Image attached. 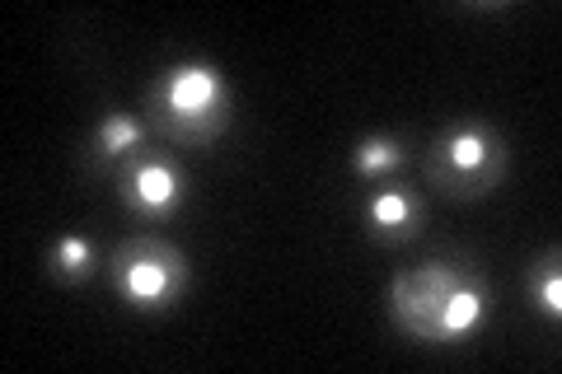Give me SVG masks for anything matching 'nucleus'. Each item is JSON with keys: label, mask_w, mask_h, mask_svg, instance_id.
Returning a JSON list of instances; mask_svg holds the SVG:
<instances>
[{"label": "nucleus", "mask_w": 562, "mask_h": 374, "mask_svg": "<svg viewBox=\"0 0 562 374\" xmlns=\"http://www.w3.org/2000/svg\"><path fill=\"white\" fill-rule=\"evenodd\" d=\"M384 309L408 342L464 347L492 324V286L464 258H431L390 281Z\"/></svg>", "instance_id": "nucleus-1"}, {"label": "nucleus", "mask_w": 562, "mask_h": 374, "mask_svg": "<svg viewBox=\"0 0 562 374\" xmlns=\"http://www.w3.org/2000/svg\"><path fill=\"white\" fill-rule=\"evenodd\" d=\"M231 117H235L231 76L206 57L165 66L146 94V122L165 146H211L231 127Z\"/></svg>", "instance_id": "nucleus-2"}, {"label": "nucleus", "mask_w": 562, "mask_h": 374, "mask_svg": "<svg viewBox=\"0 0 562 374\" xmlns=\"http://www.w3.org/2000/svg\"><path fill=\"white\" fill-rule=\"evenodd\" d=\"M422 169H427V183L436 197L479 202L502 188L506 169H512V140L487 117H454L450 127L431 136Z\"/></svg>", "instance_id": "nucleus-3"}, {"label": "nucleus", "mask_w": 562, "mask_h": 374, "mask_svg": "<svg viewBox=\"0 0 562 374\" xmlns=\"http://www.w3.org/2000/svg\"><path fill=\"white\" fill-rule=\"evenodd\" d=\"M109 281L132 314H169V309L183 305V295L192 286V267H188V253L179 243L155 239V235H136V239L113 248Z\"/></svg>", "instance_id": "nucleus-4"}, {"label": "nucleus", "mask_w": 562, "mask_h": 374, "mask_svg": "<svg viewBox=\"0 0 562 374\" xmlns=\"http://www.w3.org/2000/svg\"><path fill=\"white\" fill-rule=\"evenodd\" d=\"M113 183H117L122 211H127L132 220H140V225H165V220H173L188 206V192H192L188 169L179 165V155H173L169 146L136 150L127 165L113 173Z\"/></svg>", "instance_id": "nucleus-5"}, {"label": "nucleus", "mask_w": 562, "mask_h": 374, "mask_svg": "<svg viewBox=\"0 0 562 374\" xmlns=\"http://www.w3.org/2000/svg\"><path fill=\"white\" fill-rule=\"evenodd\" d=\"M361 229L384 248H398V243H413L427 225V197L408 183H380L361 197Z\"/></svg>", "instance_id": "nucleus-6"}, {"label": "nucleus", "mask_w": 562, "mask_h": 374, "mask_svg": "<svg viewBox=\"0 0 562 374\" xmlns=\"http://www.w3.org/2000/svg\"><path fill=\"white\" fill-rule=\"evenodd\" d=\"M150 122L136 117V113H122V109H109L99 117V127L90 136V146H85V165L99 169V173H117L136 150L150 146Z\"/></svg>", "instance_id": "nucleus-7"}, {"label": "nucleus", "mask_w": 562, "mask_h": 374, "mask_svg": "<svg viewBox=\"0 0 562 374\" xmlns=\"http://www.w3.org/2000/svg\"><path fill=\"white\" fill-rule=\"evenodd\" d=\"M403 165H408V146H403V136H394V132H371L351 146V173L366 178V183H384V178H394Z\"/></svg>", "instance_id": "nucleus-8"}, {"label": "nucleus", "mask_w": 562, "mask_h": 374, "mask_svg": "<svg viewBox=\"0 0 562 374\" xmlns=\"http://www.w3.org/2000/svg\"><path fill=\"white\" fill-rule=\"evenodd\" d=\"M47 272L61 281V286H80V281H90L99 272V248L90 235H61L47 243Z\"/></svg>", "instance_id": "nucleus-9"}, {"label": "nucleus", "mask_w": 562, "mask_h": 374, "mask_svg": "<svg viewBox=\"0 0 562 374\" xmlns=\"http://www.w3.org/2000/svg\"><path fill=\"white\" fill-rule=\"evenodd\" d=\"M525 295H530L535 314H543V324H562V262H558V248H549L543 258L530 262L525 272Z\"/></svg>", "instance_id": "nucleus-10"}]
</instances>
